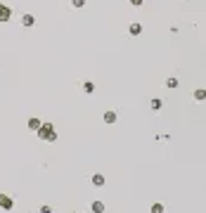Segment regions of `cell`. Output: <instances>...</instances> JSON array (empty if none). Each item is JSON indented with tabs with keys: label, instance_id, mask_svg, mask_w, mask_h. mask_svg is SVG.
I'll list each match as a JSON object with an SVG mask.
<instances>
[{
	"label": "cell",
	"instance_id": "cell-1",
	"mask_svg": "<svg viewBox=\"0 0 206 213\" xmlns=\"http://www.w3.org/2000/svg\"><path fill=\"white\" fill-rule=\"evenodd\" d=\"M38 135L43 137V140H55L57 135H55V130H52V126L50 123H43V126L38 128Z\"/></svg>",
	"mask_w": 206,
	"mask_h": 213
},
{
	"label": "cell",
	"instance_id": "cell-2",
	"mask_svg": "<svg viewBox=\"0 0 206 213\" xmlns=\"http://www.w3.org/2000/svg\"><path fill=\"white\" fill-rule=\"evenodd\" d=\"M0 208H5V211L12 208V199L7 197V194H0Z\"/></svg>",
	"mask_w": 206,
	"mask_h": 213
},
{
	"label": "cell",
	"instance_id": "cell-3",
	"mask_svg": "<svg viewBox=\"0 0 206 213\" xmlns=\"http://www.w3.org/2000/svg\"><path fill=\"white\" fill-rule=\"evenodd\" d=\"M10 19V10L5 5H0V22H7Z\"/></svg>",
	"mask_w": 206,
	"mask_h": 213
},
{
	"label": "cell",
	"instance_id": "cell-4",
	"mask_svg": "<svg viewBox=\"0 0 206 213\" xmlns=\"http://www.w3.org/2000/svg\"><path fill=\"white\" fill-rule=\"evenodd\" d=\"M40 126H43V123H40L38 118H31V121H29V128H31V130H38Z\"/></svg>",
	"mask_w": 206,
	"mask_h": 213
},
{
	"label": "cell",
	"instance_id": "cell-5",
	"mask_svg": "<svg viewBox=\"0 0 206 213\" xmlns=\"http://www.w3.org/2000/svg\"><path fill=\"white\" fill-rule=\"evenodd\" d=\"M22 22H24V26H33V22H36V19H33V17H31V14H26V17H24V19H22Z\"/></svg>",
	"mask_w": 206,
	"mask_h": 213
},
{
	"label": "cell",
	"instance_id": "cell-6",
	"mask_svg": "<svg viewBox=\"0 0 206 213\" xmlns=\"http://www.w3.org/2000/svg\"><path fill=\"white\" fill-rule=\"evenodd\" d=\"M93 182L100 187V185H104V178H102V175H95V178H93Z\"/></svg>",
	"mask_w": 206,
	"mask_h": 213
},
{
	"label": "cell",
	"instance_id": "cell-7",
	"mask_svg": "<svg viewBox=\"0 0 206 213\" xmlns=\"http://www.w3.org/2000/svg\"><path fill=\"white\" fill-rule=\"evenodd\" d=\"M104 121H107V123H114V121H116V116H114L111 111H107V114H104Z\"/></svg>",
	"mask_w": 206,
	"mask_h": 213
},
{
	"label": "cell",
	"instance_id": "cell-8",
	"mask_svg": "<svg viewBox=\"0 0 206 213\" xmlns=\"http://www.w3.org/2000/svg\"><path fill=\"white\" fill-rule=\"evenodd\" d=\"M93 211H95V213H102V211H104V206H102V204H93Z\"/></svg>",
	"mask_w": 206,
	"mask_h": 213
},
{
	"label": "cell",
	"instance_id": "cell-9",
	"mask_svg": "<svg viewBox=\"0 0 206 213\" xmlns=\"http://www.w3.org/2000/svg\"><path fill=\"white\" fill-rule=\"evenodd\" d=\"M130 33H133V36H137V33H140V26L133 24V26H130Z\"/></svg>",
	"mask_w": 206,
	"mask_h": 213
},
{
	"label": "cell",
	"instance_id": "cell-10",
	"mask_svg": "<svg viewBox=\"0 0 206 213\" xmlns=\"http://www.w3.org/2000/svg\"><path fill=\"white\" fill-rule=\"evenodd\" d=\"M74 5H76V7H81V5H83V0H74Z\"/></svg>",
	"mask_w": 206,
	"mask_h": 213
}]
</instances>
